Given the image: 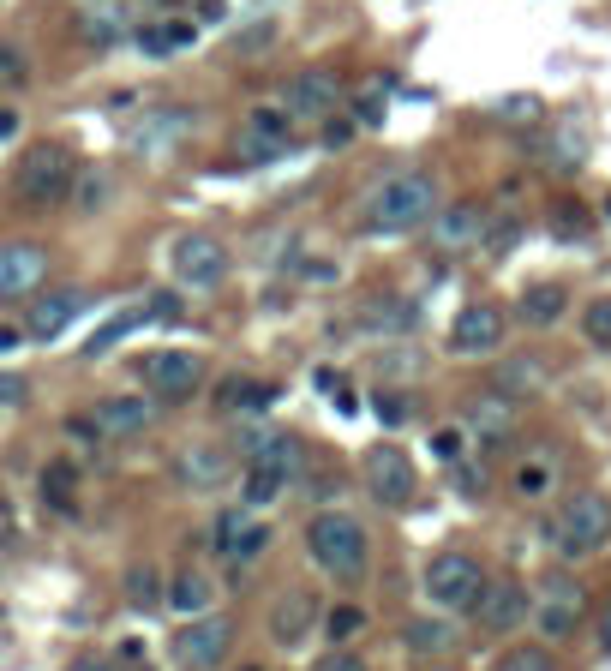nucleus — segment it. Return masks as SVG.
Instances as JSON below:
<instances>
[{"label": "nucleus", "instance_id": "1", "mask_svg": "<svg viewBox=\"0 0 611 671\" xmlns=\"http://www.w3.org/2000/svg\"><path fill=\"white\" fill-rule=\"evenodd\" d=\"M438 210V180L432 174H390L384 186L366 192L360 204V228L366 234H414L426 228Z\"/></svg>", "mask_w": 611, "mask_h": 671}, {"label": "nucleus", "instance_id": "2", "mask_svg": "<svg viewBox=\"0 0 611 671\" xmlns=\"http://www.w3.org/2000/svg\"><path fill=\"white\" fill-rule=\"evenodd\" d=\"M306 552H312V564H318L324 576H336V582H360L366 564H372V540H366V528H360L348 510H318V516L306 522Z\"/></svg>", "mask_w": 611, "mask_h": 671}, {"label": "nucleus", "instance_id": "3", "mask_svg": "<svg viewBox=\"0 0 611 671\" xmlns=\"http://www.w3.org/2000/svg\"><path fill=\"white\" fill-rule=\"evenodd\" d=\"M72 156L60 150V144H36V150H24V162H18V174H12V198H18V210H54V204H66L72 198Z\"/></svg>", "mask_w": 611, "mask_h": 671}, {"label": "nucleus", "instance_id": "4", "mask_svg": "<svg viewBox=\"0 0 611 671\" xmlns=\"http://www.w3.org/2000/svg\"><path fill=\"white\" fill-rule=\"evenodd\" d=\"M611 540V498L606 492H576L564 510H558V522H552V546H558V558H594L600 546Z\"/></svg>", "mask_w": 611, "mask_h": 671}, {"label": "nucleus", "instance_id": "5", "mask_svg": "<svg viewBox=\"0 0 611 671\" xmlns=\"http://www.w3.org/2000/svg\"><path fill=\"white\" fill-rule=\"evenodd\" d=\"M480 588H486V570H480L468 552H438V558L426 564V600H432L438 612H474Z\"/></svg>", "mask_w": 611, "mask_h": 671}, {"label": "nucleus", "instance_id": "6", "mask_svg": "<svg viewBox=\"0 0 611 671\" xmlns=\"http://www.w3.org/2000/svg\"><path fill=\"white\" fill-rule=\"evenodd\" d=\"M228 648H234V618H222V612H198L174 636V660L186 671H216L228 660Z\"/></svg>", "mask_w": 611, "mask_h": 671}, {"label": "nucleus", "instance_id": "7", "mask_svg": "<svg viewBox=\"0 0 611 671\" xmlns=\"http://www.w3.org/2000/svg\"><path fill=\"white\" fill-rule=\"evenodd\" d=\"M360 468H366V492H372L384 510H408V504H414L420 474H414V462H408L396 444H372Z\"/></svg>", "mask_w": 611, "mask_h": 671}, {"label": "nucleus", "instance_id": "8", "mask_svg": "<svg viewBox=\"0 0 611 671\" xmlns=\"http://www.w3.org/2000/svg\"><path fill=\"white\" fill-rule=\"evenodd\" d=\"M288 144H294V120H288V108H252V114L240 120L234 156L252 162V168H264V162L288 156Z\"/></svg>", "mask_w": 611, "mask_h": 671}, {"label": "nucleus", "instance_id": "9", "mask_svg": "<svg viewBox=\"0 0 611 671\" xmlns=\"http://www.w3.org/2000/svg\"><path fill=\"white\" fill-rule=\"evenodd\" d=\"M138 372H144V390H150L156 402H192V390H198V378H204V360H198L192 348H156Z\"/></svg>", "mask_w": 611, "mask_h": 671}, {"label": "nucleus", "instance_id": "10", "mask_svg": "<svg viewBox=\"0 0 611 671\" xmlns=\"http://www.w3.org/2000/svg\"><path fill=\"white\" fill-rule=\"evenodd\" d=\"M228 276V246L210 234H180L174 240V282L180 288H216Z\"/></svg>", "mask_w": 611, "mask_h": 671}, {"label": "nucleus", "instance_id": "11", "mask_svg": "<svg viewBox=\"0 0 611 671\" xmlns=\"http://www.w3.org/2000/svg\"><path fill=\"white\" fill-rule=\"evenodd\" d=\"M282 108H288V120H324V114H336V108H342V84H336V72H324V66L294 72L288 90H282Z\"/></svg>", "mask_w": 611, "mask_h": 671}, {"label": "nucleus", "instance_id": "12", "mask_svg": "<svg viewBox=\"0 0 611 671\" xmlns=\"http://www.w3.org/2000/svg\"><path fill=\"white\" fill-rule=\"evenodd\" d=\"M528 612H534V600H528L522 582H486L480 600H474V624H480L486 636H510V630H522Z\"/></svg>", "mask_w": 611, "mask_h": 671}, {"label": "nucleus", "instance_id": "13", "mask_svg": "<svg viewBox=\"0 0 611 671\" xmlns=\"http://www.w3.org/2000/svg\"><path fill=\"white\" fill-rule=\"evenodd\" d=\"M582 606H588V600H582V588H576L570 576H546L540 594H534V612H528V618L540 624V636L558 642V636H570V630L582 624Z\"/></svg>", "mask_w": 611, "mask_h": 671}, {"label": "nucleus", "instance_id": "14", "mask_svg": "<svg viewBox=\"0 0 611 671\" xmlns=\"http://www.w3.org/2000/svg\"><path fill=\"white\" fill-rule=\"evenodd\" d=\"M48 282V246L36 240H6L0 246V300H24Z\"/></svg>", "mask_w": 611, "mask_h": 671}, {"label": "nucleus", "instance_id": "15", "mask_svg": "<svg viewBox=\"0 0 611 671\" xmlns=\"http://www.w3.org/2000/svg\"><path fill=\"white\" fill-rule=\"evenodd\" d=\"M492 348H504V312L486 300L462 306L450 324V354H492Z\"/></svg>", "mask_w": 611, "mask_h": 671}, {"label": "nucleus", "instance_id": "16", "mask_svg": "<svg viewBox=\"0 0 611 671\" xmlns=\"http://www.w3.org/2000/svg\"><path fill=\"white\" fill-rule=\"evenodd\" d=\"M174 474L192 492H222L228 474H234V450H222V444H186L180 462H174Z\"/></svg>", "mask_w": 611, "mask_h": 671}, {"label": "nucleus", "instance_id": "17", "mask_svg": "<svg viewBox=\"0 0 611 671\" xmlns=\"http://www.w3.org/2000/svg\"><path fill=\"white\" fill-rule=\"evenodd\" d=\"M486 222L492 216L480 204H444V210H432V246L438 252H468V246H480Z\"/></svg>", "mask_w": 611, "mask_h": 671}, {"label": "nucleus", "instance_id": "18", "mask_svg": "<svg viewBox=\"0 0 611 671\" xmlns=\"http://www.w3.org/2000/svg\"><path fill=\"white\" fill-rule=\"evenodd\" d=\"M318 618H324V612H318V594H312V588H294L288 600L270 606V642H276V648H300V642L312 636Z\"/></svg>", "mask_w": 611, "mask_h": 671}, {"label": "nucleus", "instance_id": "19", "mask_svg": "<svg viewBox=\"0 0 611 671\" xmlns=\"http://www.w3.org/2000/svg\"><path fill=\"white\" fill-rule=\"evenodd\" d=\"M90 420H96L102 438H138V432L156 426V402L150 396H108V402H96Z\"/></svg>", "mask_w": 611, "mask_h": 671}, {"label": "nucleus", "instance_id": "20", "mask_svg": "<svg viewBox=\"0 0 611 671\" xmlns=\"http://www.w3.org/2000/svg\"><path fill=\"white\" fill-rule=\"evenodd\" d=\"M84 306H90V294H78V288H66V294H48V300H36V306H30L24 330H30L36 342H54V336H60V330H66V324L84 312Z\"/></svg>", "mask_w": 611, "mask_h": 671}, {"label": "nucleus", "instance_id": "21", "mask_svg": "<svg viewBox=\"0 0 611 671\" xmlns=\"http://www.w3.org/2000/svg\"><path fill=\"white\" fill-rule=\"evenodd\" d=\"M360 324H366L372 336H408V330L420 324V306L402 300V294H372V300L360 306Z\"/></svg>", "mask_w": 611, "mask_h": 671}, {"label": "nucleus", "instance_id": "22", "mask_svg": "<svg viewBox=\"0 0 611 671\" xmlns=\"http://www.w3.org/2000/svg\"><path fill=\"white\" fill-rule=\"evenodd\" d=\"M276 396H282V390H276V384H258L252 372H228V378L216 384V408H222V414H264Z\"/></svg>", "mask_w": 611, "mask_h": 671}, {"label": "nucleus", "instance_id": "23", "mask_svg": "<svg viewBox=\"0 0 611 671\" xmlns=\"http://www.w3.org/2000/svg\"><path fill=\"white\" fill-rule=\"evenodd\" d=\"M468 420H474L480 444H504V438H510V426H516V408H510V396H504V390H486V396H474V402H468Z\"/></svg>", "mask_w": 611, "mask_h": 671}, {"label": "nucleus", "instance_id": "24", "mask_svg": "<svg viewBox=\"0 0 611 671\" xmlns=\"http://www.w3.org/2000/svg\"><path fill=\"white\" fill-rule=\"evenodd\" d=\"M402 642H408V654H420V660H450V654H456V630H450L444 618H414V624L402 630Z\"/></svg>", "mask_w": 611, "mask_h": 671}, {"label": "nucleus", "instance_id": "25", "mask_svg": "<svg viewBox=\"0 0 611 671\" xmlns=\"http://www.w3.org/2000/svg\"><path fill=\"white\" fill-rule=\"evenodd\" d=\"M132 42H138L144 54H174V48L198 42V24H192V18H162V24H138V30H132Z\"/></svg>", "mask_w": 611, "mask_h": 671}, {"label": "nucleus", "instance_id": "26", "mask_svg": "<svg viewBox=\"0 0 611 671\" xmlns=\"http://www.w3.org/2000/svg\"><path fill=\"white\" fill-rule=\"evenodd\" d=\"M564 306H570V294H564L558 282H540V288H528V294L516 300V318L540 330V324H558V318H564Z\"/></svg>", "mask_w": 611, "mask_h": 671}, {"label": "nucleus", "instance_id": "27", "mask_svg": "<svg viewBox=\"0 0 611 671\" xmlns=\"http://www.w3.org/2000/svg\"><path fill=\"white\" fill-rule=\"evenodd\" d=\"M138 324H150V306H144V300H138V306H126V312H114L102 330H90V342H84V360H102V354H108L114 342H126Z\"/></svg>", "mask_w": 611, "mask_h": 671}, {"label": "nucleus", "instance_id": "28", "mask_svg": "<svg viewBox=\"0 0 611 671\" xmlns=\"http://www.w3.org/2000/svg\"><path fill=\"white\" fill-rule=\"evenodd\" d=\"M126 18H132V12H126V0H108V6H90V12L78 18V36H84V42H96V48H108L114 36H126Z\"/></svg>", "mask_w": 611, "mask_h": 671}, {"label": "nucleus", "instance_id": "29", "mask_svg": "<svg viewBox=\"0 0 611 671\" xmlns=\"http://www.w3.org/2000/svg\"><path fill=\"white\" fill-rule=\"evenodd\" d=\"M162 600H168L180 618H198V612H210V582H204L198 570H180V576H174V588H168Z\"/></svg>", "mask_w": 611, "mask_h": 671}, {"label": "nucleus", "instance_id": "30", "mask_svg": "<svg viewBox=\"0 0 611 671\" xmlns=\"http://www.w3.org/2000/svg\"><path fill=\"white\" fill-rule=\"evenodd\" d=\"M72 486H78V468H72V462H48V468H42V504H54L60 516H72V510H78Z\"/></svg>", "mask_w": 611, "mask_h": 671}, {"label": "nucleus", "instance_id": "31", "mask_svg": "<svg viewBox=\"0 0 611 671\" xmlns=\"http://www.w3.org/2000/svg\"><path fill=\"white\" fill-rule=\"evenodd\" d=\"M360 630H366V612H360V606H330V612H324V636H330V648H348Z\"/></svg>", "mask_w": 611, "mask_h": 671}, {"label": "nucleus", "instance_id": "32", "mask_svg": "<svg viewBox=\"0 0 611 671\" xmlns=\"http://www.w3.org/2000/svg\"><path fill=\"white\" fill-rule=\"evenodd\" d=\"M264 546H270V528H264V522H246V528L222 546V558H228V564H252Z\"/></svg>", "mask_w": 611, "mask_h": 671}, {"label": "nucleus", "instance_id": "33", "mask_svg": "<svg viewBox=\"0 0 611 671\" xmlns=\"http://www.w3.org/2000/svg\"><path fill=\"white\" fill-rule=\"evenodd\" d=\"M126 600H132L138 612H150V606H162V582H156V570H150V564H138V570L126 576Z\"/></svg>", "mask_w": 611, "mask_h": 671}, {"label": "nucleus", "instance_id": "34", "mask_svg": "<svg viewBox=\"0 0 611 671\" xmlns=\"http://www.w3.org/2000/svg\"><path fill=\"white\" fill-rule=\"evenodd\" d=\"M384 114H390V90H384V84H366V90L354 96V120H360V126H384Z\"/></svg>", "mask_w": 611, "mask_h": 671}, {"label": "nucleus", "instance_id": "35", "mask_svg": "<svg viewBox=\"0 0 611 671\" xmlns=\"http://www.w3.org/2000/svg\"><path fill=\"white\" fill-rule=\"evenodd\" d=\"M516 240H522V222H516V216H504V222H486V234H480V252H486V258H504Z\"/></svg>", "mask_w": 611, "mask_h": 671}, {"label": "nucleus", "instance_id": "36", "mask_svg": "<svg viewBox=\"0 0 611 671\" xmlns=\"http://www.w3.org/2000/svg\"><path fill=\"white\" fill-rule=\"evenodd\" d=\"M30 84V54L18 42H0V90H18Z\"/></svg>", "mask_w": 611, "mask_h": 671}, {"label": "nucleus", "instance_id": "37", "mask_svg": "<svg viewBox=\"0 0 611 671\" xmlns=\"http://www.w3.org/2000/svg\"><path fill=\"white\" fill-rule=\"evenodd\" d=\"M582 330H588V342H600V348H611V294H600V300H588V312H582Z\"/></svg>", "mask_w": 611, "mask_h": 671}, {"label": "nucleus", "instance_id": "38", "mask_svg": "<svg viewBox=\"0 0 611 671\" xmlns=\"http://www.w3.org/2000/svg\"><path fill=\"white\" fill-rule=\"evenodd\" d=\"M516 492L522 498H546L552 492V462H522L516 468Z\"/></svg>", "mask_w": 611, "mask_h": 671}, {"label": "nucleus", "instance_id": "39", "mask_svg": "<svg viewBox=\"0 0 611 671\" xmlns=\"http://www.w3.org/2000/svg\"><path fill=\"white\" fill-rule=\"evenodd\" d=\"M498 671H558V660H552L546 648H510V654L498 660Z\"/></svg>", "mask_w": 611, "mask_h": 671}, {"label": "nucleus", "instance_id": "40", "mask_svg": "<svg viewBox=\"0 0 611 671\" xmlns=\"http://www.w3.org/2000/svg\"><path fill=\"white\" fill-rule=\"evenodd\" d=\"M372 414H378V426H402V420H408L402 390H378V396H372Z\"/></svg>", "mask_w": 611, "mask_h": 671}, {"label": "nucleus", "instance_id": "41", "mask_svg": "<svg viewBox=\"0 0 611 671\" xmlns=\"http://www.w3.org/2000/svg\"><path fill=\"white\" fill-rule=\"evenodd\" d=\"M462 444H468V438H462V426H438V432H432V456H438V462H450V468L462 462Z\"/></svg>", "mask_w": 611, "mask_h": 671}, {"label": "nucleus", "instance_id": "42", "mask_svg": "<svg viewBox=\"0 0 611 671\" xmlns=\"http://www.w3.org/2000/svg\"><path fill=\"white\" fill-rule=\"evenodd\" d=\"M270 42H276V24H270V18H258L252 30H240V36H234V54H258V48H270Z\"/></svg>", "mask_w": 611, "mask_h": 671}, {"label": "nucleus", "instance_id": "43", "mask_svg": "<svg viewBox=\"0 0 611 671\" xmlns=\"http://www.w3.org/2000/svg\"><path fill=\"white\" fill-rule=\"evenodd\" d=\"M354 132H360V120H354V114H324V144H330V150H342Z\"/></svg>", "mask_w": 611, "mask_h": 671}, {"label": "nucleus", "instance_id": "44", "mask_svg": "<svg viewBox=\"0 0 611 671\" xmlns=\"http://www.w3.org/2000/svg\"><path fill=\"white\" fill-rule=\"evenodd\" d=\"M582 162V132L570 126V132H558V144H552V168H576Z\"/></svg>", "mask_w": 611, "mask_h": 671}, {"label": "nucleus", "instance_id": "45", "mask_svg": "<svg viewBox=\"0 0 611 671\" xmlns=\"http://www.w3.org/2000/svg\"><path fill=\"white\" fill-rule=\"evenodd\" d=\"M72 186H78V210H102V198H108V180L102 174H72Z\"/></svg>", "mask_w": 611, "mask_h": 671}, {"label": "nucleus", "instance_id": "46", "mask_svg": "<svg viewBox=\"0 0 611 671\" xmlns=\"http://www.w3.org/2000/svg\"><path fill=\"white\" fill-rule=\"evenodd\" d=\"M246 522H252V516H246V510H222V516H216V528H210V534H216V540H210V546H216V552H222V546H228V540H234V534H240V528H246Z\"/></svg>", "mask_w": 611, "mask_h": 671}, {"label": "nucleus", "instance_id": "47", "mask_svg": "<svg viewBox=\"0 0 611 671\" xmlns=\"http://www.w3.org/2000/svg\"><path fill=\"white\" fill-rule=\"evenodd\" d=\"M534 384H540V366H534V360H516V366L504 372V396H510V390H534Z\"/></svg>", "mask_w": 611, "mask_h": 671}, {"label": "nucleus", "instance_id": "48", "mask_svg": "<svg viewBox=\"0 0 611 671\" xmlns=\"http://www.w3.org/2000/svg\"><path fill=\"white\" fill-rule=\"evenodd\" d=\"M312 671H372V666H366L360 654H348V648H330V654H324Z\"/></svg>", "mask_w": 611, "mask_h": 671}, {"label": "nucleus", "instance_id": "49", "mask_svg": "<svg viewBox=\"0 0 611 671\" xmlns=\"http://www.w3.org/2000/svg\"><path fill=\"white\" fill-rule=\"evenodd\" d=\"M498 114L504 120H540V102L534 96H510V102H498Z\"/></svg>", "mask_w": 611, "mask_h": 671}, {"label": "nucleus", "instance_id": "50", "mask_svg": "<svg viewBox=\"0 0 611 671\" xmlns=\"http://www.w3.org/2000/svg\"><path fill=\"white\" fill-rule=\"evenodd\" d=\"M24 396H30V384H24V378H12V372H6V378H0V408H18V402H24Z\"/></svg>", "mask_w": 611, "mask_h": 671}, {"label": "nucleus", "instance_id": "51", "mask_svg": "<svg viewBox=\"0 0 611 671\" xmlns=\"http://www.w3.org/2000/svg\"><path fill=\"white\" fill-rule=\"evenodd\" d=\"M456 486H462V498H480V492H486V474H474V468H456Z\"/></svg>", "mask_w": 611, "mask_h": 671}, {"label": "nucleus", "instance_id": "52", "mask_svg": "<svg viewBox=\"0 0 611 671\" xmlns=\"http://www.w3.org/2000/svg\"><path fill=\"white\" fill-rule=\"evenodd\" d=\"M582 228H588V216H582V210H570V204H564V210H558V234H582Z\"/></svg>", "mask_w": 611, "mask_h": 671}, {"label": "nucleus", "instance_id": "53", "mask_svg": "<svg viewBox=\"0 0 611 671\" xmlns=\"http://www.w3.org/2000/svg\"><path fill=\"white\" fill-rule=\"evenodd\" d=\"M174 312H180V300H174V294H156V300H150V318H174Z\"/></svg>", "mask_w": 611, "mask_h": 671}, {"label": "nucleus", "instance_id": "54", "mask_svg": "<svg viewBox=\"0 0 611 671\" xmlns=\"http://www.w3.org/2000/svg\"><path fill=\"white\" fill-rule=\"evenodd\" d=\"M222 12H228L222 0H198V24H222Z\"/></svg>", "mask_w": 611, "mask_h": 671}, {"label": "nucleus", "instance_id": "55", "mask_svg": "<svg viewBox=\"0 0 611 671\" xmlns=\"http://www.w3.org/2000/svg\"><path fill=\"white\" fill-rule=\"evenodd\" d=\"M18 138V108H0V144Z\"/></svg>", "mask_w": 611, "mask_h": 671}, {"label": "nucleus", "instance_id": "56", "mask_svg": "<svg viewBox=\"0 0 611 671\" xmlns=\"http://www.w3.org/2000/svg\"><path fill=\"white\" fill-rule=\"evenodd\" d=\"M12 348H18V330H12V324H0V354H12Z\"/></svg>", "mask_w": 611, "mask_h": 671}, {"label": "nucleus", "instance_id": "57", "mask_svg": "<svg viewBox=\"0 0 611 671\" xmlns=\"http://www.w3.org/2000/svg\"><path fill=\"white\" fill-rule=\"evenodd\" d=\"M600 642H606V654H611V606H606V618H600Z\"/></svg>", "mask_w": 611, "mask_h": 671}, {"label": "nucleus", "instance_id": "58", "mask_svg": "<svg viewBox=\"0 0 611 671\" xmlns=\"http://www.w3.org/2000/svg\"><path fill=\"white\" fill-rule=\"evenodd\" d=\"M72 671H102V660H78Z\"/></svg>", "mask_w": 611, "mask_h": 671}, {"label": "nucleus", "instance_id": "59", "mask_svg": "<svg viewBox=\"0 0 611 671\" xmlns=\"http://www.w3.org/2000/svg\"><path fill=\"white\" fill-rule=\"evenodd\" d=\"M6 522H12V504H6V498H0V528H6Z\"/></svg>", "mask_w": 611, "mask_h": 671}, {"label": "nucleus", "instance_id": "60", "mask_svg": "<svg viewBox=\"0 0 611 671\" xmlns=\"http://www.w3.org/2000/svg\"><path fill=\"white\" fill-rule=\"evenodd\" d=\"M126 671H156V666H150V660H132V666H126Z\"/></svg>", "mask_w": 611, "mask_h": 671}, {"label": "nucleus", "instance_id": "61", "mask_svg": "<svg viewBox=\"0 0 611 671\" xmlns=\"http://www.w3.org/2000/svg\"><path fill=\"white\" fill-rule=\"evenodd\" d=\"M606 216H611V204H606Z\"/></svg>", "mask_w": 611, "mask_h": 671}, {"label": "nucleus", "instance_id": "62", "mask_svg": "<svg viewBox=\"0 0 611 671\" xmlns=\"http://www.w3.org/2000/svg\"><path fill=\"white\" fill-rule=\"evenodd\" d=\"M246 671H258V666H246Z\"/></svg>", "mask_w": 611, "mask_h": 671}]
</instances>
